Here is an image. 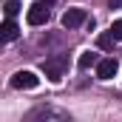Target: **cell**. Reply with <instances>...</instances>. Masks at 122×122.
Here are the masks:
<instances>
[{"label": "cell", "instance_id": "6da1fadb", "mask_svg": "<svg viewBox=\"0 0 122 122\" xmlns=\"http://www.w3.org/2000/svg\"><path fill=\"white\" fill-rule=\"evenodd\" d=\"M11 88H17V91H31V88H37L40 85V77L34 74V71H17L14 77H11V82H9Z\"/></svg>", "mask_w": 122, "mask_h": 122}, {"label": "cell", "instance_id": "7a4b0ae2", "mask_svg": "<svg viewBox=\"0 0 122 122\" xmlns=\"http://www.w3.org/2000/svg\"><path fill=\"white\" fill-rule=\"evenodd\" d=\"M65 68H68V60L65 57H51V60L43 62V71H46V77L48 80H62V74H65Z\"/></svg>", "mask_w": 122, "mask_h": 122}, {"label": "cell", "instance_id": "3957f363", "mask_svg": "<svg viewBox=\"0 0 122 122\" xmlns=\"http://www.w3.org/2000/svg\"><path fill=\"white\" fill-rule=\"evenodd\" d=\"M29 122H34V119H68V114L65 111H54V108H46V105H40V108H34L29 117H26Z\"/></svg>", "mask_w": 122, "mask_h": 122}, {"label": "cell", "instance_id": "277c9868", "mask_svg": "<svg viewBox=\"0 0 122 122\" xmlns=\"http://www.w3.org/2000/svg\"><path fill=\"white\" fill-rule=\"evenodd\" d=\"M88 20V14L82 11V9H68L65 14L60 17V23H62V29H77V26H82Z\"/></svg>", "mask_w": 122, "mask_h": 122}, {"label": "cell", "instance_id": "5b68a950", "mask_svg": "<svg viewBox=\"0 0 122 122\" xmlns=\"http://www.w3.org/2000/svg\"><path fill=\"white\" fill-rule=\"evenodd\" d=\"M117 71H119V62L114 60V57H105V60L97 62V77L99 80H114Z\"/></svg>", "mask_w": 122, "mask_h": 122}, {"label": "cell", "instance_id": "8992f818", "mask_svg": "<svg viewBox=\"0 0 122 122\" xmlns=\"http://www.w3.org/2000/svg\"><path fill=\"white\" fill-rule=\"evenodd\" d=\"M26 20H29V26H43V23H48V9H46V3L31 6L29 14H26Z\"/></svg>", "mask_w": 122, "mask_h": 122}, {"label": "cell", "instance_id": "52a82bcc", "mask_svg": "<svg viewBox=\"0 0 122 122\" xmlns=\"http://www.w3.org/2000/svg\"><path fill=\"white\" fill-rule=\"evenodd\" d=\"M0 34H3V40H6V43H9V40H14V37H17V34H20V29H17V23H14V20H11V17H9V20H6V23H3V26H0Z\"/></svg>", "mask_w": 122, "mask_h": 122}, {"label": "cell", "instance_id": "ba28073f", "mask_svg": "<svg viewBox=\"0 0 122 122\" xmlns=\"http://www.w3.org/2000/svg\"><path fill=\"white\" fill-rule=\"evenodd\" d=\"M114 43H117V37L111 34V29L105 31V34H99V37H97V46H99L102 51H111V48H114Z\"/></svg>", "mask_w": 122, "mask_h": 122}, {"label": "cell", "instance_id": "9c48e42d", "mask_svg": "<svg viewBox=\"0 0 122 122\" xmlns=\"http://www.w3.org/2000/svg\"><path fill=\"white\" fill-rule=\"evenodd\" d=\"M97 54H94V51H82V54H80V62H77V65H80V68H91V65H97Z\"/></svg>", "mask_w": 122, "mask_h": 122}, {"label": "cell", "instance_id": "30bf717a", "mask_svg": "<svg viewBox=\"0 0 122 122\" xmlns=\"http://www.w3.org/2000/svg\"><path fill=\"white\" fill-rule=\"evenodd\" d=\"M3 11H6V17H14V14L20 11V3H17V0H9V3L3 6Z\"/></svg>", "mask_w": 122, "mask_h": 122}, {"label": "cell", "instance_id": "8fae6325", "mask_svg": "<svg viewBox=\"0 0 122 122\" xmlns=\"http://www.w3.org/2000/svg\"><path fill=\"white\" fill-rule=\"evenodd\" d=\"M111 34H114L117 40H122V20H114V23H111Z\"/></svg>", "mask_w": 122, "mask_h": 122}, {"label": "cell", "instance_id": "7c38bea8", "mask_svg": "<svg viewBox=\"0 0 122 122\" xmlns=\"http://www.w3.org/2000/svg\"><path fill=\"white\" fill-rule=\"evenodd\" d=\"M43 3H46V6H51V3H54V0H43Z\"/></svg>", "mask_w": 122, "mask_h": 122}]
</instances>
